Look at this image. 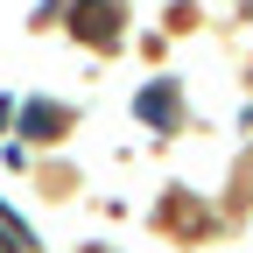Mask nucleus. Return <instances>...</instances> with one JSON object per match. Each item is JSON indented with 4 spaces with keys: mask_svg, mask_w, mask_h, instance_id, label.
<instances>
[{
    "mask_svg": "<svg viewBox=\"0 0 253 253\" xmlns=\"http://www.w3.org/2000/svg\"><path fill=\"white\" fill-rule=\"evenodd\" d=\"M78 28H84V36H113V28H120V14H106L99 0H91V7L78 14Z\"/></svg>",
    "mask_w": 253,
    "mask_h": 253,
    "instance_id": "f257e3e1",
    "label": "nucleus"
},
{
    "mask_svg": "<svg viewBox=\"0 0 253 253\" xmlns=\"http://www.w3.org/2000/svg\"><path fill=\"white\" fill-rule=\"evenodd\" d=\"M141 113L148 120H176V99H169V91H141Z\"/></svg>",
    "mask_w": 253,
    "mask_h": 253,
    "instance_id": "f03ea898",
    "label": "nucleus"
}]
</instances>
